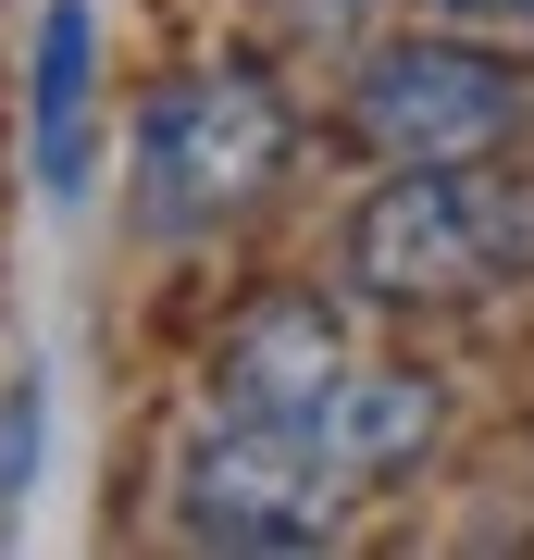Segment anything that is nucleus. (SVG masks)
Here are the masks:
<instances>
[{
    "mask_svg": "<svg viewBox=\"0 0 534 560\" xmlns=\"http://www.w3.org/2000/svg\"><path fill=\"white\" fill-rule=\"evenodd\" d=\"M534 275V175L522 162H397V187L348 212V287L385 312H448Z\"/></svg>",
    "mask_w": 534,
    "mask_h": 560,
    "instance_id": "1",
    "label": "nucleus"
},
{
    "mask_svg": "<svg viewBox=\"0 0 534 560\" xmlns=\"http://www.w3.org/2000/svg\"><path fill=\"white\" fill-rule=\"evenodd\" d=\"M286 175V101L249 62H199L138 113V224L150 237H212Z\"/></svg>",
    "mask_w": 534,
    "mask_h": 560,
    "instance_id": "2",
    "label": "nucleus"
},
{
    "mask_svg": "<svg viewBox=\"0 0 534 560\" xmlns=\"http://www.w3.org/2000/svg\"><path fill=\"white\" fill-rule=\"evenodd\" d=\"M348 511V486L323 474V448L298 423L212 411V436L175 460V523L199 548H323Z\"/></svg>",
    "mask_w": 534,
    "mask_h": 560,
    "instance_id": "3",
    "label": "nucleus"
},
{
    "mask_svg": "<svg viewBox=\"0 0 534 560\" xmlns=\"http://www.w3.org/2000/svg\"><path fill=\"white\" fill-rule=\"evenodd\" d=\"M348 125H360V150H385V162H473V150H497L522 125V75L485 38L423 25V38H385L348 75Z\"/></svg>",
    "mask_w": 534,
    "mask_h": 560,
    "instance_id": "4",
    "label": "nucleus"
},
{
    "mask_svg": "<svg viewBox=\"0 0 534 560\" xmlns=\"http://www.w3.org/2000/svg\"><path fill=\"white\" fill-rule=\"evenodd\" d=\"M436 423H448V399H436L423 361H348V374L311 399L298 436L323 448V474H336L348 499H373V486H397L423 448H436Z\"/></svg>",
    "mask_w": 534,
    "mask_h": 560,
    "instance_id": "5",
    "label": "nucleus"
},
{
    "mask_svg": "<svg viewBox=\"0 0 534 560\" xmlns=\"http://www.w3.org/2000/svg\"><path fill=\"white\" fill-rule=\"evenodd\" d=\"M348 374V337L336 312L311 300H261L237 337L212 349V411H249V423H311V399Z\"/></svg>",
    "mask_w": 534,
    "mask_h": 560,
    "instance_id": "6",
    "label": "nucleus"
},
{
    "mask_svg": "<svg viewBox=\"0 0 534 560\" xmlns=\"http://www.w3.org/2000/svg\"><path fill=\"white\" fill-rule=\"evenodd\" d=\"M87 113H99V25L87 0L38 13V88H25V138H38V187L87 200Z\"/></svg>",
    "mask_w": 534,
    "mask_h": 560,
    "instance_id": "7",
    "label": "nucleus"
},
{
    "mask_svg": "<svg viewBox=\"0 0 534 560\" xmlns=\"http://www.w3.org/2000/svg\"><path fill=\"white\" fill-rule=\"evenodd\" d=\"M25 460H38V386L0 399V511H25Z\"/></svg>",
    "mask_w": 534,
    "mask_h": 560,
    "instance_id": "8",
    "label": "nucleus"
},
{
    "mask_svg": "<svg viewBox=\"0 0 534 560\" xmlns=\"http://www.w3.org/2000/svg\"><path fill=\"white\" fill-rule=\"evenodd\" d=\"M261 13H286V25H311V38H336V25H360L373 0H261Z\"/></svg>",
    "mask_w": 534,
    "mask_h": 560,
    "instance_id": "9",
    "label": "nucleus"
},
{
    "mask_svg": "<svg viewBox=\"0 0 534 560\" xmlns=\"http://www.w3.org/2000/svg\"><path fill=\"white\" fill-rule=\"evenodd\" d=\"M522 25H534V13H522Z\"/></svg>",
    "mask_w": 534,
    "mask_h": 560,
    "instance_id": "10",
    "label": "nucleus"
}]
</instances>
